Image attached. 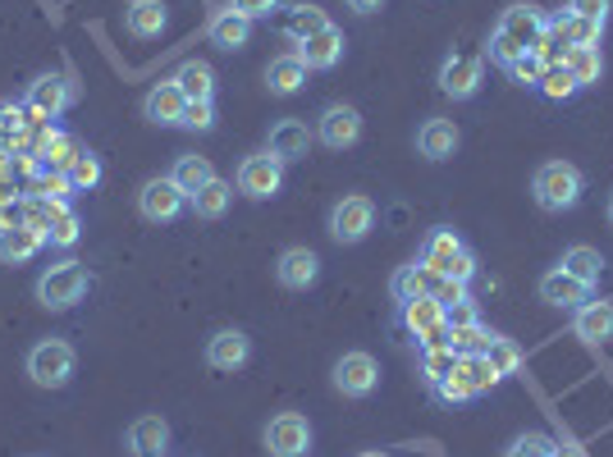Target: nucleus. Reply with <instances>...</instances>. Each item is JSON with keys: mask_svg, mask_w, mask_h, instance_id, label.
Returning a JSON list of instances; mask_svg holds the SVG:
<instances>
[{"mask_svg": "<svg viewBox=\"0 0 613 457\" xmlns=\"http://www.w3.org/2000/svg\"><path fill=\"white\" fill-rule=\"evenodd\" d=\"M229 10H238V14H248V19L257 23V19H270L275 10H280V0H229Z\"/></svg>", "mask_w": 613, "mask_h": 457, "instance_id": "3c124183", "label": "nucleus"}, {"mask_svg": "<svg viewBox=\"0 0 613 457\" xmlns=\"http://www.w3.org/2000/svg\"><path fill=\"white\" fill-rule=\"evenodd\" d=\"M540 74H545V65H540V55H536V51L517 55L513 65H508V78H513L517 87H540Z\"/></svg>", "mask_w": 613, "mask_h": 457, "instance_id": "c03bdc74", "label": "nucleus"}, {"mask_svg": "<svg viewBox=\"0 0 613 457\" xmlns=\"http://www.w3.org/2000/svg\"><path fill=\"white\" fill-rule=\"evenodd\" d=\"M229 202H234V188H229L225 178H211L202 193L189 197V206H193V216H197V220H221L225 210H229Z\"/></svg>", "mask_w": 613, "mask_h": 457, "instance_id": "c756f323", "label": "nucleus"}, {"mask_svg": "<svg viewBox=\"0 0 613 457\" xmlns=\"http://www.w3.org/2000/svg\"><path fill=\"white\" fill-rule=\"evenodd\" d=\"M174 83H179V91L189 101H211V97H216V69L202 65V59H189V65L174 74Z\"/></svg>", "mask_w": 613, "mask_h": 457, "instance_id": "c85d7f7f", "label": "nucleus"}, {"mask_svg": "<svg viewBox=\"0 0 613 457\" xmlns=\"http://www.w3.org/2000/svg\"><path fill=\"white\" fill-rule=\"evenodd\" d=\"M23 197H37V202H69V197H74V183H69V174H60V170H42L37 178L23 183Z\"/></svg>", "mask_w": 613, "mask_h": 457, "instance_id": "473e14b6", "label": "nucleus"}, {"mask_svg": "<svg viewBox=\"0 0 613 457\" xmlns=\"http://www.w3.org/2000/svg\"><path fill=\"white\" fill-rule=\"evenodd\" d=\"M549 453H555V439H549V435H540V431H531V435H523V439H517L504 457H549Z\"/></svg>", "mask_w": 613, "mask_h": 457, "instance_id": "a18cd8bd", "label": "nucleus"}, {"mask_svg": "<svg viewBox=\"0 0 613 457\" xmlns=\"http://www.w3.org/2000/svg\"><path fill=\"white\" fill-rule=\"evenodd\" d=\"M481 320V312H476V302L472 297H463V302H453V307H444V325L449 329H463V325H476Z\"/></svg>", "mask_w": 613, "mask_h": 457, "instance_id": "de8ad7c7", "label": "nucleus"}, {"mask_svg": "<svg viewBox=\"0 0 613 457\" xmlns=\"http://www.w3.org/2000/svg\"><path fill=\"white\" fill-rule=\"evenodd\" d=\"M316 138L330 146V151H344L362 138V115L357 106H325L321 110V124H316Z\"/></svg>", "mask_w": 613, "mask_h": 457, "instance_id": "ddd939ff", "label": "nucleus"}, {"mask_svg": "<svg viewBox=\"0 0 613 457\" xmlns=\"http://www.w3.org/2000/svg\"><path fill=\"white\" fill-rule=\"evenodd\" d=\"M46 248V229L37 225H19V229H0V261L6 265H23Z\"/></svg>", "mask_w": 613, "mask_h": 457, "instance_id": "412c9836", "label": "nucleus"}, {"mask_svg": "<svg viewBox=\"0 0 613 457\" xmlns=\"http://www.w3.org/2000/svg\"><path fill=\"white\" fill-rule=\"evenodd\" d=\"M87 289H92L87 265L83 261H60V265H51L37 280V302H42L46 312H69V307H78V302L87 297Z\"/></svg>", "mask_w": 613, "mask_h": 457, "instance_id": "f03ea898", "label": "nucleus"}, {"mask_svg": "<svg viewBox=\"0 0 613 457\" xmlns=\"http://www.w3.org/2000/svg\"><path fill=\"white\" fill-rule=\"evenodd\" d=\"M385 6V0H348V10H357V14H376Z\"/></svg>", "mask_w": 613, "mask_h": 457, "instance_id": "4d7b16f0", "label": "nucleus"}, {"mask_svg": "<svg viewBox=\"0 0 613 457\" xmlns=\"http://www.w3.org/2000/svg\"><path fill=\"white\" fill-rule=\"evenodd\" d=\"M481 357L490 361V371H495L499 380H504V376H517V371H523V361H527L523 348H517L513 339H504V334H495V339H490V348H485Z\"/></svg>", "mask_w": 613, "mask_h": 457, "instance_id": "c9c22d12", "label": "nucleus"}, {"mask_svg": "<svg viewBox=\"0 0 613 457\" xmlns=\"http://www.w3.org/2000/svg\"><path fill=\"white\" fill-rule=\"evenodd\" d=\"M517 55H527V51L517 46V42H508L504 33H490V59H495V65H504V69H508Z\"/></svg>", "mask_w": 613, "mask_h": 457, "instance_id": "09e8293b", "label": "nucleus"}, {"mask_svg": "<svg viewBox=\"0 0 613 457\" xmlns=\"http://www.w3.org/2000/svg\"><path fill=\"white\" fill-rule=\"evenodd\" d=\"M183 206H189V193H183L174 178H147L142 193H138V210H142V220H151V225L179 220Z\"/></svg>", "mask_w": 613, "mask_h": 457, "instance_id": "39448f33", "label": "nucleus"}, {"mask_svg": "<svg viewBox=\"0 0 613 457\" xmlns=\"http://www.w3.org/2000/svg\"><path fill=\"white\" fill-rule=\"evenodd\" d=\"M531 193H536V206L549 210V216H563V210H572L581 202V193H587V178H581L577 165L568 161H545L531 178Z\"/></svg>", "mask_w": 613, "mask_h": 457, "instance_id": "f257e3e1", "label": "nucleus"}, {"mask_svg": "<svg viewBox=\"0 0 613 457\" xmlns=\"http://www.w3.org/2000/svg\"><path fill=\"white\" fill-rule=\"evenodd\" d=\"M458 252H463V238H458L453 229H431V233H426V242H421V265H431L440 274V265L449 257H458Z\"/></svg>", "mask_w": 613, "mask_h": 457, "instance_id": "f704fd0d", "label": "nucleus"}, {"mask_svg": "<svg viewBox=\"0 0 613 457\" xmlns=\"http://www.w3.org/2000/svg\"><path fill=\"white\" fill-rule=\"evenodd\" d=\"M559 270H568L572 280H581L587 289H595L600 274H604V257H600L595 248H568L563 261H559Z\"/></svg>", "mask_w": 613, "mask_h": 457, "instance_id": "7c9ffc66", "label": "nucleus"}, {"mask_svg": "<svg viewBox=\"0 0 613 457\" xmlns=\"http://www.w3.org/2000/svg\"><path fill=\"white\" fill-rule=\"evenodd\" d=\"M170 178L179 183L183 193L193 197V193H202V188H206L211 178H216V170H211V161H206V156H179V161H174V170H170Z\"/></svg>", "mask_w": 613, "mask_h": 457, "instance_id": "72a5a7b5", "label": "nucleus"}, {"mask_svg": "<svg viewBox=\"0 0 613 457\" xmlns=\"http://www.w3.org/2000/svg\"><path fill=\"white\" fill-rule=\"evenodd\" d=\"M453 366H458V352L449 348V344H440V348H421V380L426 384H440L444 376H453Z\"/></svg>", "mask_w": 613, "mask_h": 457, "instance_id": "58836bf2", "label": "nucleus"}, {"mask_svg": "<svg viewBox=\"0 0 613 457\" xmlns=\"http://www.w3.org/2000/svg\"><path fill=\"white\" fill-rule=\"evenodd\" d=\"M435 399H440V403H467L472 393H467V384L458 380V371H453V376H444V380L435 384Z\"/></svg>", "mask_w": 613, "mask_h": 457, "instance_id": "8fccbe9b", "label": "nucleus"}, {"mask_svg": "<svg viewBox=\"0 0 613 457\" xmlns=\"http://www.w3.org/2000/svg\"><path fill=\"white\" fill-rule=\"evenodd\" d=\"M490 339H495V334H490L481 320H476V325H463V329H449V348H453L458 357H481V352L490 348Z\"/></svg>", "mask_w": 613, "mask_h": 457, "instance_id": "ea45409f", "label": "nucleus"}, {"mask_svg": "<svg viewBox=\"0 0 613 457\" xmlns=\"http://www.w3.org/2000/svg\"><path fill=\"white\" fill-rule=\"evenodd\" d=\"M362 457H385V453H362Z\"/></svg>", "mask_w": 613, "mask_h": 457, "instance_id": "bf43d9fd", "label": "nucleus"}, {"mask_svg": "<svg viewBox=\"0 0 613 457\" xmlns=\"http://www.w3.org/2000/svg\"><path fill=\"white\" fill-rule=\"evenodd\" d=\"M372 229H376V202L372 197L348 193V197L334 202V210H330V238L334 242H362Z\"/></svg>", "mask_w": 613, "mask_h": 457, "instance_id": "20e7f679", "label": "nucleus"}, {"mask_svg": "<svg viewBox=\"0 0 613 457\" xmlns=\"http://www.w3.org/2000/svg\"><path fill=\"white\" fill-rule=\"evenodd\" d=\"M568 74L577 78V87H595L604 78V59H600V46H572L568 51Z\"/></svg>", "mask_w": 613, "mask_h": 457, "instance_id": "2f4dec72", "label": "nucleus"}, {"mask_svg": "<svg viewBox=\"0 0 613 457\" xmlns=\"http://www.w3.org/2000/svg\"><path fill=\"white\" fill-rule=\"evenodd\" d=\"M431 297L440 302V307H453V302H463V297H467V284H458V280H440Z\"/></svg>", "mask_w": 613, "mask_h": 457, "instance_id": "864d4df0", "label": "nucleus"}, {"mask_svg": "<svg viewBox=\"0 0 613 457\" xmlns=\"http://www.w3.org/2000/svg\"><path fill=\"white\" fill-rule=\"evenodd\" d=\"M129 453L133 457H161L165 448H170V425L161 421V416H138L133 425H129Z\"/></svg>", "mask_w": 613, "mask_h": 457, "instance_id": "b1692460", "label": "nucleus"}, {"mask_svg": "<svg viewBox=\"0 0 613 457\" xmlns=\"http://www.w3.org/2000/svg\"><path fill=\"white\" fill-rule=\"evenodd\" d=\"M325 28H330V19H325L321 6H298V10H289V19H284L289 42H306V37L325 33Z\"/></svg>", "mask_w": 613, "mask_h": 457, "instance_id": "e433bc0d", "label": "nucleus"}, {"mask_svg": "<svg viewBox=\"0 0 613 457\" xmlns=\"http://www.w3.org/2000/svg\"><path fill=\"white\" fill-rule=\"evenodd\" d=\"M609 225H613V197H609Z\"/></svg>", "mask_w": 613, "mask_h": 457, "instance_id": "13d9d810", "label": "nucleus"}, {"mask_svg": "<svg viewBox=\"0 0 613 457\" xmlns=\"http://www.w3.org/2000/svg\"><path fill=\"white\" fill-rule=\"evenodd\" d=\"M298 55H302V65H306V69H334V65L344 59V33L330 23L325 33L298 42Z\"/></svg>", "mask_w": 613, "mask_h": 457, "instance_id": "5701e85b", "label": "nucleus"}, {"mask_svg": "<svg viewBox=\"0 0 613 457\" xmlns=\"http://www.w3.org/2000/svg\"><path fill=\"white\" fill-rule=\"evenodd\" d=\"M275 280H280L284 289H293V293L312 289L321 280V257L312 248H284L280 261H275Z\"/></svg>", "mask_w": 613, "mask_h": 457, "instance_id": "f8f14e48", "label": "nucleus"}, {"mask_svg": "<svg viewBox=\"0 0 613 457\" xmlns=\"http://www.w3.org/2000/svg\"><path fill=\"white\" fill-rule=\"evenodd\" d=\"M65 174H69V183H74V193H92V188H97V183H101V161H97V156H92V151L83 146L78 156H74V165H69Z\"/></svg>", "mask_w": 613, "mask_h": 457, "instance_id": "79ce46f5", "label": "nucleus"}, {"mask_svg": "<svg viewBox=\"0 0 613 457\" xmlns=\"http://www.w3.org/2000/svg\"><path fill=\"white\" fill-rule=\"evenodd\" d=\"M10 202H23V183L14 174H0V206H10Z\"/></svg>", "mask_w": 613, "mask_h": 457, "instance_id": "5fc2aeb1", "label": "nucleus"}, {"mask_svg": "<svg viewBox=\"0 0 613 457\" xmlns=\"http://www.w3.org/2000/svg\"><path fill=\"white\" fill-rule=\"evenodd\" d=\"M595 289H587L581 280H572L568 270H549L545 280H540V302H549V307H563V312H577V307H587Z\"/></svg>", "mask_w": 613, "mask_h": 457, "instance_id": "f3484780", "label": "nucleus"}, {"mask_svg": "<svg viewBox=\"0 0 613 457\" xmlns=\"http://www.w3.org/2000/svg\"><path fill=\"white\" fill-rule=\"evenodd\" d=\"M179 129H193V133H211L216 129V101H189L183 106Z\"/></svg>", "mask_w": 613, "mask_h": 457, "instance_id": "37998d69", "label": "nucleus"}, {"mask_svg": "<svg viewBox=\"0 0 613 457\" xmlns=\"http://www.w3.org/2000/svg\"><path fill=\"white\" fill-rule=\"evenodd\" d=\"M74 97H78V91H74V83L65 74H42V78L28 83L23 106L33 110V115H42V119H60L74 106Z\"/></svg>", "mask_w": 613, "mask_h": 457, "instance_id": "1a4fd4ad", "label": "nucleus"}, {"mask_svg": "<svg viewBox=\"0 0 613 457\" xmlns=\"http://www.w3.org/2000/svg\"><path fill=\"white\" fill-rule=\"evenodd\" d=\"M78 151H83V142H78V138L51 129V133L42 138V146H37V161H42V170H60V174H65V170L74 165Z\"/></svg>", "mask_w": 613, "mask_h": 457, "instance_id": "cd10ccee", "label": "nucleus"}, {"mask_svg": "<svg viewBox=\"0 0 613 457\" xmlns=\"http://www.w3.org/2000/svg\"><path fill=\"white\" fill-rule=\"evenodd\" d=\"M481 83H485V65L472 55H449L440 65V91L453 101H472L481 91Z\"/></svg>", "mask_w": 613, "mask_h": 457, "instance_id": "9b49d317", "label": "nucleus"}, {"mask_svg": "<svg viewBox=\"0 0 613 457\" xmlns=\"http://www.w3.org/2000/svg\"><path fill=\"white\" fill-rule=\"evenodd\" d=\"M458 142H463V133H458L453 119H426V124L417 129V151L426 161H449Z\"/></svg>", "mask_w": 613, "mask_h": 457, "instance_id": "aec40b11", "label": "nucleus"}, {"mask_svg": "<svg viewBox=\"0 0 613 457\" xmlns=\"http://www.w3.org/2000/svg\"><path fill=\"white\" fill-rule=\"evenodd\" d=\"M306 74L312 69L302 65V55H280V59L266 65V87L275 91V97H293V91L306 87Z\"/></svg>", "mask_w": 613, "mask_h": 457, "instance_id": "a878e982", "label": "nucleus"}, {"mask_svg": "<svg viewBox=\"0 0 613 457\" xmlns=\"http://www.w3.org/2000/svg\"><path fill=\"white\" fill-rule=\"evenodd\" d=\"M183 106H189V97L179 91L174 78H165V83H157V87L147 91L142 115L151 119V124H179V119H183Z\"/></svg>", "mask_w": 613, "mask_h": 457, "instance_id": "4be33fe9", "label": "nucleus"}, {"mask_svg": "<svg viewBox=\"0 0 613 457\" xmlns=\"http://www.w3.org/2000/svg\"><path fill=\"white\" fill-rule=\"evenodd\" d=\"M284 188V165L270 156V151H257V156H248L238 165V193L252 197V202H266Z\"/></svg>", "mask_w": 613, "mask_h": 457, "instance_id": "423d86ee", "label": "nucleus"}, {"mask_svg": "<svg viewBox=\"0 0 613 457\" xmlns=\"http://www.w3.org/2000/svg\"><path fill=\"white\" fill-rule=\"evenodd\" d=\"M266 151L280 165L306 161V151H312V129H306L302 119H280V124L270 129V138H266Z\"/></svg>", "mask_w": 613, "mask_h": 457, "instance_id": "4468645a", "label": "nucleus"}, {"mask_svg": "<svg viewBox=\"0 0 613 457\" xmlns=\"http://www.w3.org/2000/svg\"><path fill=\"white\" fill-rule=\"evenodd\" d=\"M74 366H78V357L65 339H42L33 352H28V376H33V384H42V389H65L74 380Z\"/></svg>", "mask_w": 613, "mask_h": 457, "instance_id": "7ed1b4c3", "label": "nucleus"}, {"mask_svg": "<svg viewBox=\"0 0 613 457\" xmlns=\"http://www.w3.org/2000/svg\"><path fill=\"white\" fill-rule=\"evenodd\" d=\"M206 37H211V46H221V51H243L252 42V19L238 14V10H216L211 23H206Z\"/></svg>", "mask_w": 613, "mask_h": 457, "instance_id": "6ab92c4d", "label": "nucleus"}, {"mask_svg": "<svg viewBox=\"0 0 613 457\" xmlns=\"http://www.w3.org/2000/svg\"><path fill=\"white\" fill-rule=\"evenodd\" d=\"M435 284H440V274L431 270V265H404V270H398L394 274V297H398V307H404V302H412V297H431L435 293Z\"/></svg>", "mask_w": 613, "mask_h": 457, "instance_id": "bb28decb", "label": "nucleus"}, {"mask_svg": "<svg viewBox=\"0 0 613 457\" xmlns=\"http://www.w3.org/2000/svg\"><path fill=\"white\" fill-rule=\"evenodd\" d=\"M549 457H587V448H581L577 439H555V453Z\"/></svg>", "mask_w": 613, "mask_h": 457, "instance_id": "6e6d98bb", "label": "nucleus"}, {"mask_svg": "<svg viewBox=\"0 0 613 457\" xmlns=\"http://www.w3.org/2000/svg\"><path fill=\"white\" fill-rule=\"evenodd\" d=\"M536 91H545L549 101H568V97H577L581 87H577V78L568 74V65H549V69L540 74V87H536Z\"/></svg>", "mask_w": 613, "mask_h": 457, "instance_id": "a19ab883", "label": "nucleus"}, {"mask_svg": "<svg viewBox=\"0 0 613 457\" xmlns=\"http://www.w3.org/2000/svg\"><path fill=\"white\" fill-rule=\"evenodd\" d=\"M376 384H380V366L372 352H344L334 361V389L344 399H366V393H376Z\"/></svg>", "mask_w": 613, "mask_h": 457, "instance_id": "6e6552de", "label": "nucleus"}, {"mask_svg": "<svg viewBox=\"0 0 613 457\" xmlns=\"http://www.w3.org/2000/svg\"><path fill=\"white\" fill-rule=\"evenodd\" d=\"M125 23H129V33L133 37H161L165 33V23H170V10H165V0H129L125 6Z\"/></svg>", "mask_w": 613, "mask_h": 457, "instance_id": "393cba45", "label": "nucleus"}, {"mask_svg": "<svg viewBox=\"0 0 613 457\" xmlns=\"http://www.w3.org/2000/svg\"><path fill=\"white\" fill-rule=\"evenodd\" d=\"M495 33H504L508 42H517L523 51H536V42L545 37V14L536 6H508L495 23Z\"/></svg>", "mask_w": 613, "mask_h": 457, "instance_id": "2eb2a0df", "label": "nucleus"}, {"mask_svg": "<svg viewBox=\"0 0 613 457\" xmlns=\"http://www.w3.org/2000/svg\"><path fill=\"white\" fill-rule=\"evenodd\" d=\"M404 329L408 334H417L421 339V348H440V344H449V325H444V307L435 297H412V302H404Z\"/></svg>", "mask_w": 613, "mask_h": 457, "instance_id": "0eeeda50", "label": "nucleus"}, {"mask_svg": "<svg viewBox=\"0 0 613 457\" xmlns=\"http://www.w3.org/2000/svg\"><path fill=\"white\" fill-rule=\"evenodd\" d=\"M453 371H458V380L467 384V393H472V399H481V393H490V389L499 384V376L490 371V361H485V357H458V366H453Z\"/></svg>", "mask_w": 613, "mask_h": 457, "instance_id": "4c0bfd02", "label": "nucleus"}, {"mask_svg": "<svg viewBox=\"0 0 613 457\" xmlns=\"http://www.w3.org/2000/svg\"><path fill=\"white\" fill-rule=\"evenodd\" d=\"M472 274H476V257L463 248L458 257H449L444 265H440V280H458V284H472Z\"/></svg>", "mask_w": 613, "mask_h": 457, "instance_id": "49530a36", "label": "nucleus"}, {"mask_svg": "<svg viewBox=\"0 0 613 457\" xmlns=\"http://www.w3.org/2000/svg\"><path fill=\"white\" fill-rule=\"evenodd\" d=\"M568 10H572V14H581V19L604 23V19H609V10H613V0H568Z\"/></svg>", "mask_w": 613, "mask_h": 457, "instance_id": "603ef678", "label": "nucleus"}, {"mask_svg": "<svg viewBox=\"0 0 613 457\" xmlns=\"http://www.w3.org/2000/svg\"><path fill=\"white\" fill-rule=\"evenodd\" d=\"M248 357H252V339L243 329H221L206 339V361L216 371H238V366H248Z\"/></svg>", "mask_w": 613, "mask_h": 457, "instance_id": "a211bd4d", "label": "nucleus"}, {"mask_svg": "<svg viewBox=\"0 0 613 457\" xmlns=\"http://www.w3.org/2000/svg\"><path fill=\"white\" fill-rule=\"evenodd\" d=\"M266 448H270V457H306V448H312V425H306V416H298V412L270 416Z\"/></svg>", "mask_w": 613, "mask_h": 457, "instance_id": "9d476101", "label": "nucleus"}, {"mask_svg": "<svg viewBox=\"0 0 613 457\" xmlns=\"http://www.w3.org/2000/svg\"><path fill=\"white\" fill-rule=\"evenodd\" d=\"M572 334L581 344H591V348H604L613 339V302H587V307H577L572 312Z\"/></svg>", "mask_w": 613, "mask_h": 457, "instance_id": "dca6fc26", "label": "nucleus"}]
</instances>
